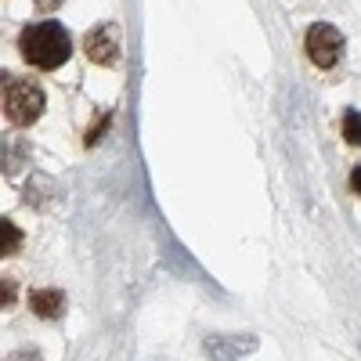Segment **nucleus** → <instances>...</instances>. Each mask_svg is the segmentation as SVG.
Instances as JSON below:
<instances>
[{
    "label": "nucleus",
    "instance_id": "obj_1",
    "mask_svg": "<svg viewBox=\"0 0 361 361\" xmlns=\"http://www.w3.org/2000/svg\"><path fill=\"white\" fill-rule=\"evenodd\" d=\"M18 51H22V58H25L29 66L51 73V69H58V66L69 62L73 40H69V33H66L58 22H33V25L22 29Z\"/></svg>",
    "mask_w": 361,
    "mask_h": 361
},
{
    "label": "nucleus",
    "instance_id": "obj_2",
    "mask_svg": "<svg viewBox=\"0 0 361 361\" xmlns=\"http://www.w3.org/2000/svg\"><path fill=\"white\" fill-rule=\"evenodd\" d=\"M4 116L11 119L15 127H29L44 116V90L33 83V80H18V76H8L4 80Z\"/></svg>",
    "mask_w": 361,
    "mask_h": 361
},
{
    "label": "nucleus",
    "instance_id": "obj_3",
    "mask_svg": "<svg viewBox=\"0 0 361 361\" xmlns=\"http://www.w3.org/2000/svg\"><path fill=\"white\" fill-rule=\"evenodd\" d=\"M307 58L318 66V69H333L340 62V54H343V37H340V29L336 25H329V22H314L307 29Z\"/></svg>",
    "mask_w": 361,
    "mask_h": 361
},
{
    "label": "nucleus",
    "instance_id": "obj_4",
    "mask_svg": "<svg viewBox=\"0 0 361 361\" xmlns=\"http://www.w3.org/2000/svg\"><path fill=\"white\" fill-rule=\"evenodd\" d=\"M83 51L94 66H116L119 51H123V37H119V25L116 22H102L94 25L90 33L83 37Z\"/></svg>",
    "mask_w": 361,
    "mask_h": 361
},
{
    "label": "nucleus",
    "instance_id": "obj_5",
    "mask_svg": "<svg viewBox=\"0 0 361 361\" xmlns=\"http://www.w3.org/2000/svg\"><path fill=\"white\" fill-rule=\"evenodd\" d=\"M257 340L253 336H209L206 340V354L214 361H238L243 354H253Z\"/></svg>",
    "mask_w": 361,
    "mask_h": 361
},
{
    "label": "nucleus",
    "instance_id": "obj_6",
    "mask_svg": "<svg viewBox=\"0 0 361 361\" xmlns=\"http://www.w3.org/2000/svg\"><path fill=\"white\" fill-rule=\"evenodd\" d=\"M29 307H33L37 318H58V314L66 311V296L58 293V289H33Z\"/></svg>",
    "mask_w": 361,
    "mask_h": 361
},
{
    "label": "nucleus",
    "instance_id": "obj_7",
    "mask_svg": "<svg viewBox=\"0 0 361 361\" xmlns=\"http://www.w3.org/2000/svg\"><path fill=\"white\" fill-rule=\"evenodd\" d=\"M18 246H22V231H18V224L15 221H0V253L4 257H11V253H18Z\"/></svg>",
    "mask_w": 361,
    "mask_h": 361
},
{
    "label": "nucleus",
    "instance_id": "obj_8",
    "mask_svg": "<svg viewBox=\"0 0 361 361\" xmlns=\"http://www.w3.org/2000/svg\"><path fill=\"white\" fill-rule=\"evenodd\" d=\"M343 141L361 148V112H347L343 116Z\"/></svg>",
    "mask_w": 361,
    "mask_h": 361
},
{
    "label": "nucleus",
    "instance_id": "obj_9",
    "mask_svg": "<svg viewBox=\"0 0 361 361\" xmlns=\"http://www.w3.org/2000/svg\"><path fill=\"white\" fill-rule=\"evenodd\" d=\"M62 4H66V0H37V8H40V11H58Z\"/></svg>",
    "mask_w": 361,
    "mask_h": 361
},
{
    "label": "nucleus",
    "instance_id": "obj_10",
    "mask_svg": "<svg viewBox=\"0 0 361 361\" xmlns=\"http://www.w3.org/2000/svg\"><path fill=\"white\" fill-rule=\"evenodd\" d=\"M0 300H4V307H8V304H15V286H11L8 279H4V293H0Z\"/></svg>",
    "mask_w": 361,
    "mask_h": 361
},
{
    "label": "nucleus",
    "instance_id": "obj_11",
    "mask_svg": "<svg viewBox=\"0 0 361 361\" xmlns=\"http://www.w3.org/2000/svg\"><path fill=\"white\" fill-rule=\"evenodd\" d=\"M350 188H354V195H361V166L350 170Z\"/></svg>",
    "mask_w": 361,
    "mask_h": 361
}]
</instances>
